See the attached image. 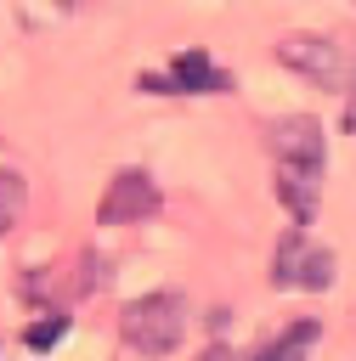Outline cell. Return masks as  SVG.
<instances>
[{
    "instance_id": "cell-9",
    "label": "cell",
    "mask_w": 356,
    "mask_h": 361,
    "mask_svg": "<svg viewBox=\"0 0 356 361\" xmlns=\"http://www.w3.org/2000/svg\"><path fill=\"white\" fill-rule=\"evenodd\" d=\"M62 333H68V316H62V310H45V316H40V322L23 333V344H28V350H51Z\"/></svg>"
},
{
    "instance_id": "cell-10",
    "label": "cell",
    "mask_w": 356,
    "mask_h": 361,
    "mask_svg": "<svg viewBox=\"0 0 356 361\" xmlns=\"http://www.w3.org/2000/svg\"><path fill=\"white\" fill-rule=\"evenodd\" d=\"M345 130H356V68H350V107H345Z\"/></svg>"
},
{
    "instance_id": "cell-7",
    "label": "cell",
    "mask_w": 356,
    "mask_h": 361,
    "mask_svg": "<svg viewBox=\"0 0 356 361\" xmlns=\"http://www.w3.org/2000/svg\"><path fill=\"white\" fill-rule=\"evenodd\" d=\"M311 338H316V322H311V316H299V322H294L277 344H266L254 361H305V344H311Z\"/></svg>"
},
{
    "instance_id": "cell-6",
    "label": "cell",
    "mask_w": 356,
    "mask_h": 361,
    "mask_svg": "<svg viewBox=\"0 0 356 361\" xmlns=\"http://www.w3.org/2000/svg\"><path fill=\"white\" fill-rule=\"evenodd\" d=\"M170 79H175V90H181V96H203V90H226V85H232V79H226L203 51H181V56H175V68H170Z\"/></svg>"
},
{
    "instance_id": "cell-1",
    "label": "cell",
    "mask_w": 356,
    "mask_h": 361,
    "mask_svg": "<svg viewBox=\"0 0 356 361\" xmlns=\"http://www.w3.org/2000/svg\"><path fill=\"white\" fill-rule=\"evenodd\" d=\"M271 158H277V197L294 214V226H311L316 214V186H322V164H328V141L322 124L311 113H288L271 124Z\"/></svg>"
},
{
    "instance_id": "cell-2",
    "label": "cell",
    "mask_w": 356,
    "mask_h": 361,
    "mask_svg": "<svg viewBox=\"0 0 356 361\" xmlns=\"http://www.w3.org/2000/svg\"><path fill=\"white\" fill-rule=\"evenodd\" d=\"M119 338H124L136 355H170V350L186 338V305H181L175 293H141V299L124 305Z\"/></svg>"
},
{
    "instance_id": "cell-5",
    "label": "cell",
    "mask_w": 356,
    "mask_h": 361,
    "mask_svg": "<svg viewBox=\"0 0 356 361\" xmlns=\"http://www.w3.org/2000/svg\"><path fill=\"white\" fill-rule=\"evenodd\" d=\"M147 214H158V186H153V175H147V169H119V175L107 180L102 203H96V220H102V226H136V220H147Z\"/></svg>"
},
{
    "instance_id": "cell-8",
    "label": "cell",
    "mask_w": 356,
    "mask_h": 361,
    "mask_svg": "<svg viewBox=\"0 0 356 361\" xmlns=\"http://www.w3.org/2000/svg\"><path fill=\"white\" fill-rule=\"evenodd\" d=\"M23 197H28V180H23L17 169H0V237L17 226V214H23Z\"/></svg>"
},
{
    "instance_id": "cell-4",
    "label": "cell",
    "mask_w": 356,
    "mask_h": 361,
    "mask_svg": "<svg viewBox=\"0 0 356 361\" xmlns=\"http://www.w3.org/2000/svg\"><path fill=\"white\" fill-rule=\"evenodd\" d=\"M277 62H283L288 73L311 79V85H328V90L345 79L339 39H328V34H288V39H277Z\"/></svg>"
},
{
    "instance_id": "cell-3",
    "label": "cell",
    "mask_w": 356,
    "mask_h": 361,
    "mask_svg": "<svg viewBox=\"0 0 356 361\" xmlns=\"http://www.w3.org/2000/svg\"><path fill=\"white\" fill-rule=\"evenodd\" d=\"M271 282H277V288H305V293H322V288L333 282V254H328L322 243H311V237H305V226H299V231H288V237L277 243Z\"/></svg>"
},
{
    "instance_id": "cell-11",
    "label": "cell",
    "mask_w": 356,
    "mask_h": 361,
    "mask_svg": "<svg viewBox=\"0 0 356 361\" xmlns=\"http://www.w3.org/2000/svg\"><path fill=\"white\" fill-rule=\"evenodd\" d=\"M57 6H90V0H57Z\"/></svg>"
}]
</instances>
